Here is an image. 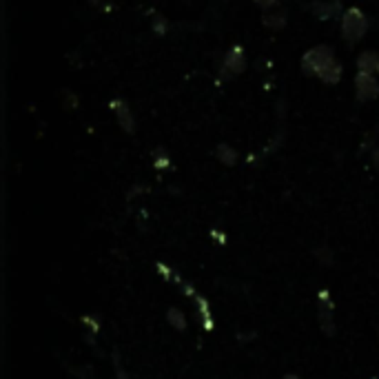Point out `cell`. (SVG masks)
Returning <instances> with one entry per match:
<instances>
[{
    "label": "cell",
    "mask_w": 379,
    "mask_h": 379,
    "mask_svg": "<svg viewBox=\"0 0 379 379\" xmlns=\"http://www.w3.org/2000/svg\"><path fill=\"white\" fill-rule=\"evenodd\" d=\"M377 62H379V51H364L357 58V72L373 74L377 72Z\"/></svg>",
    "instance_id": "obj_8"
},
{
    "label": "cell",
    "mask_w": 379,
    "mask_h": 379,
    "mask_svg": "<svg viewBox=\"0 0 379 379\" xmlns=\"http://www.w3.org/2000/svg\"><path fill=\"white\" fill-rule=\"evenodd\" d=\"M244 69H246L244 49L240 45H235L227 51V55H224L222 72H224V76H240V74H244Z\"/></svg>",
    "instance_id": "obj_4"
},
{
    "label": "cell",
    "mask_w": 379,
    "mask_h": 379,
    "mask_svg": "<svg viewBox=\"0 0 379 379\" xmlns=\"http://www.w3.org/2000/svg\"><path fill=\"white\" fill-rule=\"evenodd\" d=\"M87 3H89L91 7H100V5H102V0H87Z\"/></svg>",
    "instance_id": "obj_17"
},
{
    "label": "cell",
    "mask_w": 379,
    "mask_h": 379,
    "mask_svg": "<svg viewBox=\"0 0 379 379\" xmlns=\"http://www.w3.org/2000/svg\"><path fill=\"white\" fill-rule=\"evenodd\" d=\"M286 20H288V11L286 9H277L273 13H264L262 25L266 27V29H271V32H279V29H284V27H286Z\"/></svg>",
    "instance_id": "obj_7"
},
{
    "label": "cell",
    "mask_w": 379,
    "mask_h": 379,
    "mask_svg": "<svg viewBox=\"0 0 379 379\" xmlns=\"http://www.w3.org/2000/svg\"><path fill=\"white\" fill-rule=\"evenodd\" d=\"M260 9H264V11H269V9H273V7H277V3L279 0H253Z\"/></svg>",
    "instance_id": "obj_15"
},
{
    "label": "cell",
    "mask_w": 379,
    "mask_h": 379,
    "mask_svg": "<svg viewBox=\"0 0 379 379\" xmlns=\"http://www.w3.org/2000/svg\"><path fill=\"white\" fill-rule=\"evenodd\" d=\"M371 160H373V166L379 171V147L377 149H373V153H371Z\"/></svg>",
    "instance_id": "obj_16"
},
{
    "label": "cell",
    "mask_w": 379,
    "mask_h": 379,
    "mask_svg": "<svg viewBox=\"0 0 379 379\" xmlns=\"http://www.w3.org/2000/svg\"><path fill=\"white\" fill-rule=\"evenodd\" d=\"M109 107L114 109V114H116V118H118L120 129H122L124 133L133 135V133H135V118H133V114H131L129 105H126L124 100H120V98H114V100L109 102Z\"/></svg>",
    "instance_id": "obj_5"
},
{
    "label": "cell",
    "mask_w": 379,
    "mask_h": 379,
    "mask_svg": "<svg viewBox=\"0 0 379 379\" xmlns=\"http://www.w3.org/2000/svg\"><path fill=\"white\" fill-rule=\"evenodd\" d=\"M168 321H171L173 326H178L180 331H185L187 328V321H185V315L182 313H178L175 308H171V311H168Z\"/></svg>",
    "instance_id": "obj_12"
},
{
    "label": "cell",
    "mask_w": 379,
    "mask_h": 379,
    "mask_svg": "<svg viewBox=\"0 0 379 379\" xmlns=\"http://www.w3.org/2000/svg\"><path fill=\"white\" fill-rule=\"evenodd\" d=\"M333 60H335L333 47L331 45H317L302 55V74L304 76H319Z\"/></svg>",
    "instance_id": "obj_2"
},
{
    "label": "cell",
    "mask_w": 379,
    "mask_h": 379,
    "mask_svg": "<svg viewBox=\"0 0 379 379\" xmlns=\"http://www.w3.org/2000/svg\"><path fill=\"white\" fill-rule=\"evenodd\" d=\"M355 98L359 102H371L379 98V82L373 74L357 72L355 74Z\"/></svg>",
    "instance_id": "obj_3"
},
{
    "label": "cell",
    "mask_w": 379,
    "mask_h": 379,
    "mask_svg": "<svg viewBox=\"0 0 379 379\" xmlns=\"http://www.w3.org/2000/svg\"><path fill=\"white\" fill-rule=\"evenodd\" d=\"M368 27H371L368 16L359 7H350L342 13V36L350 47L357 45V42L366 36Z\"/></svg>",
    "instance_id": "obj_1"
},
{
    "label": "cell",
    "mask_w": 379,
    "mask_h": 379,
    "mask_svg": "<svg viewBox=\"0 0 379 379\" xmlns=\"http://www.w3.org/2000/svg\"><path fill=\"white\" fill-rule=\"evenodd\" d=\"M284 379H300L298 375H284Z\"/></svg>",
    "instance_id": "obj_18"
},
{
    "label": "cell",
    "mask_w": 379,
    "mask_h": 379,
    "mask_svg": "<svg viewBox=\"0 0 379 379\" xmlns=\"http://www.w3.org/2000/svg\"><path fill=\"white\" fill-rule=\"evenodd\" d=\"M156 168H166V166H171V160H168V156H164V151L162 149H156Z\"/></svg>",
    "instance_id": "obj_13"
},
{
    "label": "cell",
    "mask_w": 379,
    "mask_h": 379,
    "mask_svg": "<svg viewBox=\"0 0 379 379\" xmlns=\"http://www.w3.org/2000/svg\"><path fill=\"white\" fill-rule=\"evenodd\" d=\"M342 74H344V67H342V62H337V60H333L324 72H321L317 78L321 80V82H326V84H337L342 80Z\"/></svg>",
    "instance_id": "obj_9"
},
{
    "label": "cell",
    "mask_w": 379,
    "mask_h": 379,
    "mask_svg": "<svg viewBox=\"0 0 379 379\" xmlns=\"http://www.w3.org/2000/svg\"><path fill=\"white\" fill-rule=\"evenodd\" d=\"M65 109H78V95L76 93H69L65 91Z\"/></svg>",
    "instance_id": "obj_14"
},
{
    "label": "cell",
    "mask_w": 379,
    "mask_h": 379,
    "mask_svg": "<svg viewBox=\"0 0 379 379\" xmlns=\"http://www.w3.org/2000/svg\"><path fill=\"white\" fill-rule=\"evenodd\" d=\"M215 158H218L222 164L233 166V164L237 162V151H235L231 145H227V142H220V145L215 147Z\"/></svg>",
    "instance_id": "obj_10"
},
{
    "label": "cell",
    "mask_w": 379,
    "mask_h": 379,
    "mask_svg": "<svg viewBox=\"0 0 379 379\" xmlns=\"http://www.w3.org/2000/svg\"><path fill=\"white\" fill-rule=\"evenodd\" d=\"M151 29H153V34L164 36L168 32V20L164 16H156V18H153V22H151Z\"/></svg>",
    "instance_id": "obj_11"
},
{
    "label": "cell",
    "mask_w": 379,
    "mask_h": 379,
    "mask_svg": "<svg viewBox=\"0 0 379 379\" xmlns=\"http://www.w3.org/2000/svg\"><path fill=\"white\" fill-rule=\"evenodd\" d=\"M311 13L319 20H333L342 13V3L340 0H331V3H319V0H313L311 5H308Z\"/></svg>",
    "instance_id": "obj_6"
},
{
    "label": "cell",
    "mask_w": 379,
    "mask_h": 379,
    "mask_svg": "<svg viewBox=\"0 0 379 379\" xmlns=\"http://www.w3.org/2000/svg\"><path fill=\"white\" fill-rule=\"evenodd\" d=\"M377 74H379V62H377Z\"/></svg>",
    "instance_id": "obj_19"
}]
</instances>
